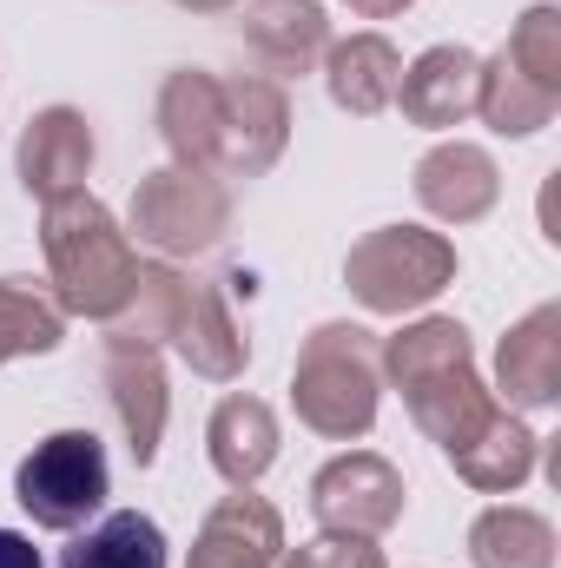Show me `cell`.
<instances>
[{
	"label": "cell",
	"mask_w": 561,
	"mask_h": 568,
	"mask_svg": "<svg viewBox=\"0 0 561 568\" xmlns=\"http://www.w3.org/2000/svg\"><path fill=\"white\" fill-rule=\"evenodd\" d=\"M40 252H47V284L53 304L67 317H93L113 324L133 297L140 278V245L126 239V225L80 185L40 205Z\"/></svg>",
	"instance_id": "cell-1"
},
{
	"label": "cell",
	"mask_w": 561,
	"mask_h": 568,
	"mask_svg": "<svg viewBox=\"0 0 561 568\" xmlns=\"http://www.w3.org/2000/svg\"><path fill=\"white\" fill-rule=\"evenodd\" d=\"M384 404V371H377V337L364 324H317L290 364V410L297 424L330 436V443H357L377 429Z\"/></svg>",
	"instance_id": "cell-2"
},
{
	"label": "cell",
	"mask_w": 561,
	"mask_h": 568,
	"mask_svg": "<svg viewBox=\"0 0 561 568\" xmlns=\"http://www.w3.org/2000/svg\"><path fill=\"white\" fill-rule=\"evenodd\" d=\"M456 284V245L429 225H377L344 252V291L370 317H410Z\"/></svg>",
	"instance_id": "cell-3"
},
{
	"label": "cell",
	"mask_w": 561,
	"mask_h": 568,
	"mask_svg": "<svg viewBox=\"0 0 561 568\" xmlns=\"http://www.w3.org/2000/svg\"><path fill=\"white\" fill-rule=\"evenodd\" d=\"M232 232V185L198 165H159L133 185L126 239L152 258H205Z\"/></svg>",
	"instance_id": "cell-4"
},
{
	"label": "cell",
	"mask_w": 561,
	"mask_h": 568,
	"mask_svg": "<svg viewBox=\"0 0 561 568\" xmlns=\"http://www.w3.org/2000/svg\"><path fill=\"white\" fill-rule=\"evenodd\" d=\"M106 496H113V463L93 429H53L13 469V503L33 516V529H53V536L86 529L106 509Z\"/></svg>",
	"instance_id": "cell-5"
},
{
	"label": "cell",
	"mask_w": 561,
	"mask_h": 568,
	"mask_svg": "<svg viewBox=\"0 0 561 568\" xmlns=\"http://www.w3.org/2000/svg\"><path fill=\"white\" fill-rule=\"evenodd\" d=\"M404 503H410L404 469L377 449H344L310 476V516L324 536H370L377 542L384 529L404 523Z\"/></svg>",
	"instance_id": "cell-6"
},
{
	"label": "cell",
	"mask_w": 561,
	"mask_h": 568,
	"mask_svg": "<svg viewBox=\"0 0 561 568\" xmlns=\"http://www.w3.org/2000/svg\"><path fill=\"white\" fill-rule=\"evenodd\" d=\"M290 145V100L278 80H218V179H265Z\"/></svg>",
	"instance_id": "cell-7"
},
{
	"label": "cell",
	"mask_w": 561,
	"mask_h": 568,
	"mask_svg": "<svg viewBox=\"0 0 561 568\" xmlns=\"http://www.w3.org/2000/svg\"><path fill=\"white\" fill-rule=\"evenodd\" d=\"M410 192H417V205L436 225H476V219H489L496 199H502V165H496L482 145L442 140L417 159Z\"/></svg>",
	"instance_id": "cell-8"
},
{
	"label": "cell",
	"mask_w": 561,
	"mask_h": 568,
	"mask_svg": "<svg viewBox=\"0 0 561 568\" xmlns=\"http://www.w3.org/2000/svg\"><path fill=\"white\" fill-rule=\"evenodd\" d=\"M93 126L80 106H40L27 126H20V145H13V172L27 185V199H60V192H80L86 172H93Z\"/></svg>",
	"instance_id": "cell-9"
},
{
	"label": "cell",
	"mask_w": 561,
	"mask_h": 568,
	"mask_svg": "<svg viewBox=\"0 0 561 568\" xmlns=\"http://www.w3.org/2000/svg\"><path fill=\"white\" fill-rule=\"evenodd\" d=\"M278 556H284V516L265 496L232 489L205 509L185 568H278Z\"/></svg>",
	"instance_id": "cell-10"
},
{
	"label": "cell",
	"mask_w": 561,
	"mask_h": 568,
	"mask_svg": "<svg viewBox=\"0 0 561 568\" xmlns=\"http://www.w3.org/2000/svg\"><path fill=\"white\" fill-rule=\"evenodd\" d=\"M106 404H113V417L126 429L133 463L152 469L159 463V443H165V410H172L159 351L126 344V337H106Z\"/></svg>",
	"instance_id": "cell-11"
},
{
	"label": "cell",
	"mask_w": 561,
	"mask_h": 568,
	"mask_svg": "<svg viewBox=\"0 0 561 568\" xmlns=\"http://www.w3.org/2000/svg\"><path fill=\"white\" fill-rule=\"evenodd\" d=\"M496 404L502 410H555L561 404V304H536L496 351Z\"/></svg>",
	"instance_id": "cell-12"
},
{
	"label": "cell",
	"mask_w": 561,
	"mask_h": 568,
	"mask_svg": "<svg viewBox=\"0 0 561 568\" xmlns=\"http://www.w3.org/2000/svg\"><path fill=\"white\" fill-rule=\"evenodd\" d=\"M476 87H482V53L442 40V47H429V53H417L404 67L397 106H404V120L422 126V133H449V126H462L476 113Z\"/></svg>",
	"instance_id": "cell-13"
},
{
	"label": "cell",
	"mask_w": 561,
	"mask_h": 568,
	"mask_svg": "<svg viewBox=\"0 0 561 568\" xmlns=\"http://www.w3.org/2000/svg\"><path fill=\"white\" fill-rule=\"evenodd\" d=\"M172 351L192 377H212V384H232L245 377L252 364V337L238 331L225 291L205 278H185V304H178V324H172Z\"/></svg>",
	"instance_id": "cell-14"
},
{
	"label": "cell",
	"mask_w": 561,
	"mask_h": 568,
	"mask_svg": "<svg viewBox=\"0 0 561 568\" xmlns=\"http://www.w3.org/2000/svg\"><path fill=\"white\" fill-rule=\"evenodd\" d=\"M449 456V469L469 483V489H482V496H516L529 476H536V463H542V436L522 424V410H489L482 424L469 429L456 449H442Z\"/></svg>",
	"instance_id": "cell-15"
},
{
	"label": "cell",
	"mask_w": 561,
	"mask_h": 568,
	"mask_svg": "<svg viewBox=\"0 0 561 568\" xmlns=\"http://www.w3.org/2000/svg\"><path fill=\"white\" fill-rule=\"evenodd\" d=\"M324 93L337 113L350 120H377L397 106V80H404V53L384 40V33H350V40H330L324 47Z\"/></svg>",
	"instance_id": "cell-16"
},
{
	"label": "cell",
	"mask_w": 561,
	"mask_h": 568,
	"mask_svg": "<svg viewBox=\"0 0 561 568\" xmlns=\"http://www.w3.org/2000/svg\"><path fill=\"white\" fill-rule=\"evenodd\" d=\"M278 410L265 404V397H245V390H232V397H218V410L205 417V456H212V469L232 483V489H258V476L278 463Z\"/></svg>",
	"instance_id": "cell-17"
},
{
	"label": "cell",
	"mask_w": 561,
	"mask_h": 568,
	"mask_svg": "<svg viewBox=\"0 0 561 568\" xmlns=\"http://www.w3.org/2000/svg\"><path fill=\"white\" fill-rule=\"evenodd\" d=\"M238 33L265 73H310L330 47V13L317 0H245Z\"/></svg>",
	"instance_id": "cell-18"
},
{
	"label": "cell",
	"mask_w": 561,
	"mask_h": 568,
	"mask_svg": "<svg viewBox=\"0 0 561 568\" xmlns=\"http://www.w3.org/2000/svg\"><path fill=\"white\" fill-rule=\"evenodd\" d=\"M152 120H159V140L172 152V165L212 172V159H218V73H205V67L165 73Z\"/></svg>",
	"instance_id": "cell-19"
},
{
	"label": "cell",
	"mask_w": 561,
	"mask_h": 568,
	"mask_svg": "<svg viewBox=\"0 0 561 568\" xmlns=\"http://www.w3.org/2000/svg\"><path fill=\"white\" fill-rule=\"evenodd\" d=\"M476 113H482V126H489V133H502V140H529V133L555 126L561 93H555V87H542V80H529V73H522V67L496 47V53L482 60Z\"/></svg>",
	"instance_id": "cell-20"
},
{
	"label": "cell",
	"mask_w": 561,
	"mask_h": 568,
	"mask_svg": "<svg viewBox=\"0 0 561 568\" xmlns=\"http://www.w3.org/2000/svg\"><path fill=\"white\" fill-rule=\"evenodd\" d=\"M462 364H476V344H469V331H462L456 317H417V324L377 337V371H384L397 390L429 384V377H442V371H462Z\"/></svg>",
	"instance_id": "cell-21"
},
{
	"label": "cell",
	"mask_w": 561,
	"mask_h": 568,
	"mask_svg": "<svg viewBox=\"0 0 561 568\" xmlns=\"http://www.w3.org/2000/svg\"><path fill=\"white\" fill-rule=\"evenodd\" d=\"M469 562L476 568H555V523L522 503H489L469 523Z\"/></svg>",
	"instance_id": "cell-22"
},
{
	"label": "cell",
	"mask_w": 561,
	"mask_h": 568,
	"mask_svg": "<svg viewBox=\"0 0 561 568\" xmlns=\"http://www.w3.org/2000/svg\"><path fill=\"white\" fill-rule=\"evenodd\" d=\"M60 568H172L165 529L140 509H106L93 529H73L60 549Z\"/></svg>",
	"instance_id": "cell-23"
},
{
	"label": "cell",
	"mask_w": 561,
	"mask_h": 568,
	"mask_svg": "<svg viewBox=\"0 0 561 568\" xmlns=\"http://www.w3.org/2000/svg\"><path fill=\"white\" fill-rule=\"evenodd\" d=\"M404 404H410L417 429L436 449H456L469 429L496 410V390L476 377V364H462V371H442V377H429V384H410Z\"/></svg>",
	"instance_id": "cell-24"
},
{
	"label": "cell",
	"mask_w": 561,
	"mask_h": 568,
	"mask_svg": "<svg viewBox=\"0 0 561 568\" xmlns=\"http://www.w3.org/2000/svg\"><path fill=\"white\" fill-rule=\"evenodd\" d=\"M67 344V311L53 304V291L33 278H0V364L13 357H47Z\"/></svg>",
	"instance_id": "cell-25"
},
{
	"label": "cell",
	"mask_w": 561,
	"mask_h": 568,
	"mask_svg": "<svg viewBox=\"0 0 561 568\" xmlns=\"http://www.w3.org/2000/svg\"><path fill=\"white\" fill-rule=\"evenodd\" d=\"M178 304H185V272H178L172 258H159V265H140V278H133V297H126V311L113 317V331H106V337H126V344H145V351H159V344H172Z\"/></svg>",
	"instance_id": "cell-26"
},
{
	"label": "cell",
	"mask_w": 561,
	"mask_h": 568,
	"mask_svg": "<svg viewBox=\"0 0 561 568\" xmlns=\"http://www.w3.org/2000/svg\"><path fill=\"white\" fill-rule=\"evenodd\" d=\"M502 53L529 73V80H542V87H555L561 93V7H529L522 20H516V33L502 40Z\"/></svg>",
	"instance_id": "cell-27"
},
{
	"label": "cell",
	"mask_w": 561,
	"mask_h": 568,
	"mask_svg": "<svg viewBox=\"0 0 561 568\" xmlns=\"http://www.w3.org/2000/svg\"><path fill=\"white\" fill-rule=\"evenodd\" d=\"M278 568H390L370 536H317L304 549H284Z\"/></svg>",
	"instance_id": "cell-28"
},
{
	"label": "cell",
	"mask_w": 561,
	"mask_h": 568,
	"mask_svg": "<svg viewBox=\"0 0 561 568\" xmlns=\"http://www.w3.org/2000/svg\"><path fill=\"white\" fill-rule=\"evenodd\" d=\"M0 568H47V562H40V549L20 529H0Z\"/></svg>",
	"instance_id": "cell-29"
},
{
	"label": "cell",
	"mask_w": 561,
	"mask_h": 568,
	"mask_svg": "<svg viewBox=\"0 0 561 568\" xmlns=\"http://www.w3.org/2000/svg\"><path fill=\"white\" fill-rule=\"evenodd\" d=\"M344 7H350L357 20H397V13H404V7H417V0H344Z\"/></svg>",
	"instance_id": "cell-30"
},
{
	"label": "cell",
	"mask_w": 561,
	"mask_h": 568,
	"mask_svg": "<svg viewBox=\"0 0 561 568\" xmlns=\"http://www.w3.org/2000/svg\"><path fill=\"white\" fill-rule=\"evenodd\" d=\"M172 7H185V13H225V7H238V0H172Z\"/></svg>",
	"instance_id": "cell-31"
}]
</instances>
